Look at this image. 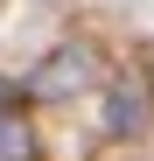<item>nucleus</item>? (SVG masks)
I'll return each instance as SVG.
<instances>
[{
    "instance_id": "nucleus-1",
    "label": "nucleus",
    "mask_w": 154,
    "mask_h": 161,
    "mask_svg": "<svg viewBox=\"0 0 154 161\" xmlns=\"http://www.w3.org/2000/svg\"><path fill=\"white\" fill-rule=\"evenodd\" d=\"M84 84H91V49L84 42H63L56 56H42V70L28 77L35 98H70V91H84Z\"/></svg>"
},
{
    "instance_id": "nucleus-2",
    "label": "nucleus",
    "mask_w": 154,
    "mask_h": 161,
    "mask_svg": "<svg viewBox=\"0 0 154 161\" xmlns=\"http://www.w3.org/2000/svg\"><path fill=\"white\" fill-rule=\"evenodd\" d=\"M147 126V98L133 91V84H119L112 98H105V133H140Z\"/></svg>"
},
{
    "instance_id": "nucleus-3",
    "label": "nucleus",
    "mask_w": 154,
    "mask_h": 161,
    "mask_svg": "<svg viewBox=\"0 0 154 161\" xmlns=\"http://www.w3.org/2000/svg\"><path fill=\"white\" fill-rule=\"evenodd\" d=\"M0 161H35V133L21 112H0Z\"/></svg>"
}]
</instances>
